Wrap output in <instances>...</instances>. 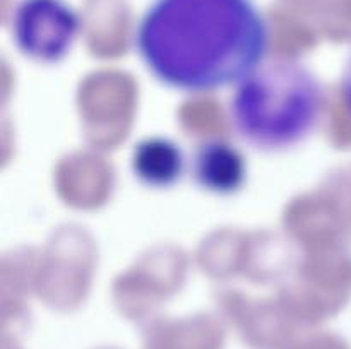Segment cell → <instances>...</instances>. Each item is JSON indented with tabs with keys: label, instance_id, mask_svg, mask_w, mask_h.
<instances>
[{
	"label": "cell",
	"instance_id": "3",
	"mask_svg": "<svg viewBox=\"0 0 351 349\" xmlns=\"http://www.w3.org/2000/svg\"><path fill=\"white\" fill-rule=\"evenodd\" d=\"M81 29V16L65 0H21L10 21L14 47L38 65L65 60Z\"/></svg>",
	"mask_w": 351,
	"mask_h": 349
},
{
	"label": "cell",
	"instance_id": "5",
	"mask_svg": "<svg viewBox=\"0 0 351 349\" xmlns=\"http://www.w3.org/2000/svg\"><path fill=\"white\" fill-rule=\"evenodd\" d=\"M130 171L141 185L154 190L171 188L189 171L184 147L167 135H149L132 147Z\"/></svg>",
	"mask_w": 351,
	"mask_h": 349
},
{
	"label": "cell",
	"instance_id": "1",
	"mask_svg": "<svg viewBox=\"0 0 351 349\" xmlns=\"http://www.w3.org/2000/svg\"><path fill=\"white\" fill-rule=\"evenodd\" d=\"M269 41L254 0H153L136 26L134 50L165 88L211 94L263 64Z\"/></svg>",
	"mask_w": 351,
	"mask_h": 349
},
{
	"label": "cell",
	"instance_id": "2",
	"mask_svg": "<svg viewBox=\"0 0 351 349\" xmlns=\"http://www.w3.org/2000/svg\"><path fill=\"white\" fill-rule=\"evenodd\" d=\"M326 109L321 79L297 58H266L235 84L228 122L242 142L287 153L317 132Z\"/></svg>",
	"mask_w": 351,
	"mask_h": 349
},
{
	"label": "cell",
	"instance_id": "4",
	"mask_svg": "<svg viewBox=\"0 0 351 349\" xmlns=\"http://www.w3.org/2000/svg\"><path fill=\"white\" fill-rule=\"evenodd\" d=\"M189 171L201 190L230 197L245 187L249 166L242 151L232 142L208 139L195 146L189 159Z\"/></svg>",
	"mask_w": 351,
	"mask_h": 349
},
{
	"label": "cell",
	"instance_id": "6",
	"mask_svg": "<svg viewBox=\"0 0 351 349\" xmlns=\"http://www.w3.org/2000/svg\"><path fill=\"white\" fill-rule=\"evenodd\" d=\"M341 98L343 103H345L346 109H348L350 116H351V48L345 58V65H343V72H341Z\"/></svg>",
	"mask_w": 351,
	"mask_h": 349
}]
</instances>
